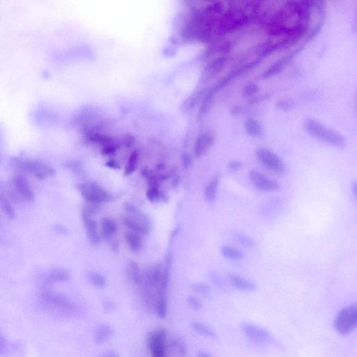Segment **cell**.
Segmentation results:
<instances>
[{
  "mask_svg": "<svg viewBox=\"0 0 357 357\" xmlns=\"http://www.w3.org/2000/svg\"><path fill=\"white\" fill-rule=\"evenodd\" d=\"M69 278L70 275L68 271L63 269H57L50 273V274L47 276L46 281L48 283H55V282L67 281Z\"/></svg>",
  "mask_w": 357,
  "mask_h": 357,
  "instance_id": "25",
  "label": "cell"
},
{
  "mask_svg": "<svg viewBox=\"0 0 357 357\" xmlns=\"http://www.w3.org/2000/svg\"><path fill=\"white\" fill-rule=\"evenodd\" d=\"M103 311L105 312L108 313L112 312L115 309V305L113 302H110V301H105L103 303Z\"/></svg>",
  "mask_w": 357,
  "mask_h": 357,
  "instance_id": "38",
  "label": "cell"
},
{
  "mask_svg": "<svg viewBox=\"0 0 357 357\" xmlns=\"http://www.w3.org/2000/svg\"><path fill=\"white\" fill-rule=\"evenodd\" d=\"M87 277L89 281L97 288H103L106 285V279L97 273L89 272Z\"/></svg>",
  "mask_w": 357,
  "mask_h": 357,
  "instance_id": "31",
  "label": "cell"
},
{
  "mask_svg": "<svg viewBox=\"0 0 357 357\" xmlns=\"http://www.w3.org/2000/svg\"><path fill=\"white\" fill-rule=\"evenodd\" d=\"M211 280H213V281L217 285H221L223 284V282H222L221 279H220L217 275L211 274Z\"/></svg>",
  "mask_w": 357,
  "mask_h": 357,
  "instance_id": "44",
  "label": "cell"
},
{
  "mask_svg": "<svg viewBox=\"0 0 357 357\" xmlns=\"http://www.w3.org/2000/svg\"><path fill=\"white\" fill-rule=\"evenodd\" d=\"M170 351L177 357H185L187 355V346L181 338L174 337L170 339Z\"/></svg>",
  "mask_w": 357,
  "mask_h": 357,
  "instance_id": "15",
  "label": "cell"
},
{
  "mask_svg": "<svg viewBox=\"0 0 357 357\" xmlns=\"http://www.w3.org/2000/svg\"><path fill=\"white\" fill-rule=\"evenodd\" d=\"M187 303L192 309L195 310V311H199L202 309V304L199 302V299H197L195 297H192V296L188 297V299H187Z\"/></svg>",
  "mask_w": 357,
  "mask_h": 357,
  "instance_id": "36",
  "label": "cell"
},
{
  "mask_svg": "<svg viewBox=\"0 0 357 357\" xmlns=\"http://www.w3.org/2000/svg\"><path fill=\"white\" fill-rule=\"evenodd\" d=\"M352 190H353V194H354V195L356 197L357 194V184L355 182L352 185Z\"/></svg>",
  "mask_w": 357,
  "mask_h": 357,
  "instance_id": "46",
  "label": "cell"
},
{
  "mask_svg": "<svg viewBox=\"0 0 357 357\" xmlns=\"http://www.w3.org/2000/svg\"><path fill=\"white\" fill-rule=\"evenodd\" d=\"M116 146L114 145L113 143H112V144L107 145L106 146H103L102 150H101V153H102L103 155H109L114 153V152L116 151Z\"/></svg>",
  "mask_w": 357,
  "mask_h": 357,
  "instance_id": "37",
  "label": "cell"
},
{
  "mask_svg": "<svg viewBox=\"0 0 357 357\" xmlns=\"http://www.w3.org/2000/svg\"><path fill=\"white\" fill-rule=\"evenodd\" d=\"M13 164L17 169L30 173L39 179H45L55 175V170L38 161L16 159L13 161Z\"/></svg>",
  "mask_w": 357,
  "mask_h": 357,
  "instance_id": "4",
  "label": "cell"
},
{
  "mask_svg": "<svg viewBox=\"0 0 357 357\" xmlns=\"http://www.w3.org/2000/svg\"><path fill=\"white\" fill-rule=\"evenodd\" d=\"M166 337L167 331L164 328L157 329L148 334L146 344L152 357H167Z\"/></svg>",
  "mask_w": 357,
  "mask_h": 357,
  "instance_id": "5",
  "label": "cell"
},
{
  "mask_svg": "<svg viewBox=\"0 0 357 357\" xmlns=\"http://www.w3.org/2000/svg\"><path fill=\"white\" fill-rule=\"evenodd\" d=\"M106 166H107V167L110 168V169H120V166H119V164H117V163L114 160L108 161V162H107L106 164Z\"/></svg>",
  "mask_w": 357,
  "mask_h": 357,
  "instance_id": "43",
  "label": "cell"
},
{
  "mask_svg": "<svg viewBox=\"0 0 357 357\" xmlns=\"http://www.w3.org/2000/svg\"><path fill=\"white\" fill-rule=\"evenodd\" d=\"M259 92L258 87L253 83L248 84L243 89V95L246 97H251Z\"/></svg>",
  "mask_w": 357,
  "mask_h": 357,
  "instance_id": "33",
  "label": "cell"
},
{
  "mask_svg": "<svg viewBox=\"0 0 357 357\" xmlns=\"http://www.w3.org/2000/svg\"><path fill=\"white\" fill-rule=\"evenodd\" d=\"M191 288L194 291L202 295H208L210 291L209 287L204 283H194L191 285Z\"/></svg>",
  "mask_w": 357,
  "mask_h": 357,
  "instance_id": "35",
  "label": "cell"
},
{
  "mask_svg": "<svg viewBox=\"0 0 357 357\" xmlns=\"http://www.w3.org/2000/svg\"><path fill=\"white\" fill-rule=\"evenodd\" d=\"M125 209L129 215L124 218V223L127 227L138 234L148 233L150 229L148 218L132 204H126Z\"/></svg>",
  "mask_w": 357,
  "mask_h": 357,
  "instance_id": "3",
  "label": "cell"
},
{
  "mask_svg": "<svg viewBox=\"0 0 357 357\" xmlns=\"http://www.w3.org/2000/svg\"><path fill=\"white\" fill-rule=\"evenodd\" d=\"M42 302L48 309H56L63 313H70L73 311L72 306L62 296L53 292H46L41 296Z\"/></svg>",
  "mask_w": 357,
  "mask_h": 357,
  "instance_id": "9",
  "label": "cell"
},
{
  "mask_svg": "<svg viewBox=\"0 0 357 357\" xmlns=\"http://www.w3.org/2000/svg\"><path fill=\"white\" fill-rule=\"evenodd\" d=\"M241 330L250 340L260 345H270L274 343V337L267 330L251 323H243Z\"/></svg>",
  "mask_w": 357,
  "mask_h": 357,
  "instance_id": "7",
  "label": "cell"
},
{
  "mask_svg": "<svg viewBox=\"0 0 357 357\" xmlns=\"http://www.w3.org/2000/svg\"><path fill=\"white\" fill-rule=\"evenodd\" d=\"M13 184L17 192L24 199L27 200H32L34 199V194L31 190L27 180L24 177L21 176H15L13 178Z\"/></svg>",
  "mask_w": 357,
  "mask_h": 357,
  "instance_id": "13",
  "label": "cell"
},
{
  "mask_svg": "<svg viewBox=\"0 0 357 357\" xmlns=\"http://www.w3.org/2000/svg\"><path fill=\"white\" fill-rule=\"evenodd\" d=\"M83 220L89 242L93 246H97L101 242L97 223L95 220L91 219L89 213L87 210H84L83 211Z\"/></svg>",
  "mask_w": 357,
  "mask_h": 357,
  "instance_id": "12",
  "label": "cell"
},
{
  "mask_svg": "<svg viewBox=\"0 0 357 357\" xmlns=\"http://www.w3.org/2000/svg\"><path fill=\"white\" fill-rule=\"evenodd\" d=\"M79 188L84 198L94 204L108 202L110 199V194L96 183H84L80 185Z\"/></svg>",
  "mask_w": 357,
  "mask_h": 357,
  "instance_id": "8",
  "label": "cell"
},
{
  "mask_svg": "<svg viewBox=\"0 0 357 357\" xmlns=\"http://www.w3.org/2000/svg\"><path fill=\"white\" fill-rule=\"evenodd\" d=\"M183 164L184 169H188L192 164V159L190 155H184L183 156Z\"/></svg>",
  "mask_w": 357,
  "mask_h": 357,
  "instance_id": "40",
  "label": "cell"
},
{
  "mask_svg": "<svg viewBox=\"0 0 357 357\" xmlns=\"http://www.w3.org/2000/svg\"><path fill=\"white\" fill-rule=\"evenodd\" d=\"M214 136L212 133L209 132V131H206V132L199 135L196 139L195 146H194L195 157L199 158V157L205 155L212 146L214 143Z\"/></svg>",
  "mask_w": 357,
  "mask_h": 357,
  "instance_id": "11",
  "label": "cell"
},
{
  "mask_svg": "<svg viewBox=\"0 0 357 357\" xmlns=\"http://www.w3.org/2000/svg\"><path fill=\"white\" fill-rule=\"evenodd\" d=\"M244 129L246 133L253 138H258L261 136L263 130L262 126L258 121L253 118H249L244 122Z\"/></svg>",
  "mask_w": 357,
  "mask_h": 357,
  "instance_id": "20",
  "label": "cell"
},
{
  "mask_svg": "<svg viewBox=\"0 0 357 357\" xmlns=\"http://www.w3.org/2000/svg\"><path fill=\"white\" fill-rule=\"evenodd\" d=\"M256 157L262 165L278 175L286 174L287 167L276 154L269 149L260 148L256 150Z\"/></svg>",
  "mask_w": 357,
  "mask_h": 357,
  "instance_id": "6",
  "label": "cell"
},
{
  "mask_svg": "<svg viewBox=\"0 0 357 357\" xmlns=\"http://www.w3.org/2000/svg\"><path fill=\"white\" fill-rule=\"evenodd\" d=\"M168 299L165 294H161L155 304V312L161 319H164L168 314Z\"/></svg>",
  "mask_w": 357,
  "mask_h": 357,
  "instance_id": "21",
  "label": "cell"
},
{
  "mask_svg": "<svg viewBox=\"0 0 357 357\" xmlns=\"http://www.w3.org/2000/svg\"><path fill=\"white\" fill-rule=\"evenodd\" d=\"M6 349V339L0 334V355H2Z\"/></svg>",
  "mask_w": 357,
  "mask_h": 357,
  "instance_id": "42",
  "label": "cell"
},
{
  "mask_svg": "<svg viewBox=\"0 0 357 357\" xmlns=\"http://www.w3.org/2000/svg\"><path fill=\"white\" fill-rule=\"evenodd\" d=\"M292 57V56L291 57H287L286 58L281 59V60L278 61L277 62L275 63L274 64L270 66L269 69L265 71L262 77L264 78H269L281 72L282 69L284 68L285 64L288 62L289 59Z\"/></svg>",
  "mask_w": 357,
  "mask_h": 357,
  "instance_id": "24",
  "label": "cell"
},
{
  "mask_svg": "<svg viewBox=\"0 0 357 357\" xmlns=\"http://www.w3.org/2000/svg\"><path fill=\"white\" fill-rule=\"evenodd\" d=\"M126 239L129 245L131 251L136 252L139 251L142 247L141 237L135 232H129L126 234Z\"/></svg>",
  "mask_w": 357,
  "mask_h": 357,
  "instance_id": "27",
  "label": "cell"
},
{
  "mask_svg": "<svg viewBox=\"0 0 357 357\" xmlns=\"http://www.w3.org/2000/svg\"><path fill=\"white\" fill-rule=\"evenodd\" d=\"M228 166L229 169L232 170V171H237L241 169L242 164H241V162H238V161H232V162L229 163Z\"/></svg>",
  "mask_w": 357,
  "mask_h": 357,
  "instance_id": "39",
  "label": "cell"
},
{
  "mask_svg": "<svg viewBox=\"0 0 357 357\" xmlns=\"http://www.w3.org/2000/svg\"><path fill=\"white\" fill-rule=\"evenodd\" d=\"M357 324V304H351L341 310L336 317L334 328L341 335H348L355 330Z\"/></svg>",
  "mask_w": 357,
  "mask_h": 357,
  "instance_id": "2",
  "label": "cell"
},
{
  "mask_svg": "<svg viewBox=\"0 0 357 357\" xmlns=\"http://www.w3.org/2000/svg\"><path fill=\"white\" fill-rule=\"evenodd\" d=\"M162 193L159 191L158 188L156 187H149L147 190V197L150 202H154L156 199L162 197Z\"/></svg>",
  "mask_w": 357,
  "mask_h": 357,
  "instance_id": "34",
  "label": "cell"
},
{
  "mask_svg": "<svg viewBox=\"0 0 357 357\" xmlns=\"http://www.w3.org/2000/svg\"><path fill=\"white\" fill-rule=\"evenodd\" d=\"M249 178L255 188L261 191H276L281 188L278 182L267 178L262 173L255 170L250 171Z\"/></svg>",
  "mask_w": 357,
  "mask_h": 357,
  "instance_id": "10",
  "label": "cell"
},
{
  "mask_svg": "<svg viewBox=\"0 0 357 357\" xmlns=\"http://www.w3.org/2000/svg\"><path fill=\"white\" fill-rule=\"evenodd\" d=\"M202 95V91H199V92H196L195 94L189 96L188 99L185 100L183 105H182V110L183 111H190V110L193 109Z\"/></svg>",
  "mask_w": 357,
  "mask_h": 357,
  "instance_id": "26",
  "label": "cell"
},
{
  "mask_svg": "<svg viewBox=\"0 0 357 357\" xmlns=\"http://www.w3.org/2000/svg\"><path fill=\"white\" fill-rule=\"evenodd\" d=\"M104 357H118L115 353H112V352H108V353H107L106 355H105Z\"/></svg>",
  "mask_w": 357,
  "mask_h": 357,
  "instance_id": "47",
  "label": "cell"
},
{
  "mask_svg": "<svg viewBox=\"0 0 357 357\" xmlns=\"http://www.w3.org/2000/svg\"><path fill=\"white\" fill-rule=\"evenodd\" d=\"M225 63H226V59L225 57H219V58L212 61L209 65L206 66L205 72H204L206 78H211V77L218 74L223 69Z\"/></svg>",
  "mask_w": 357,
  "mask_h": 357,
  "instance_id": "19",
  "label": "cell"
},
{
  "mask_svg": "<svg viewBox=\"0 0 357 357\" xmlns=\"http://www.w3.org/2000/svg\"><path fill=\"white\" fill-rule=\"evenodd\" d=\"M219 181L220 177L218 176H215L204 188V197H205V199L208 202L213 203L216 199Z\"/></svg>",
  "mask_w": 357,
  "mask_h": 357,
  "instance_id": "18",
  "label": "cell"
},
{
  "mask_svg": "<svg viewBox=\"0 0 357 357\" xmlns=\"http://www.w3.org/2000/svg\"><path fill=\"white\" fill-rule=\"evenodd\" d=\"M308 133L317 140L336 148H344L346 139L339 133L331 130L323 124L313 120H307L304 123Z\"/></svg>",
  "mask_w": 357,
  "mask_h": 357,
  "instance_id": "1",
  "label": "cell"
},
{
  "mask_svg": "<svg viewBox=\"0 0 357 357\" xmlns=\"http://www.w3.org/2000/svg\"><path fill=\"white\" fill-rule=\"evenodd\" d=\"M128 274L129 278L135 284L139 285L141 282V273L137 264L135 262H130L128 265Z\"/></svg>",
  "mask_w": 357,
  "mask_h": 357,
  "instance_id": "28",
  "label": "cell"
},
{
  "mask_svg": "<svg viewBox=\"0 0 357 357\" xmlns=\"http://www.w3.org/2000/svg\"><path fill=\"white\" fill-rule=\"evenodd\" d=\"M191 326L195 332L203 337L209 338V339H215L216 337V334L215 333L214 331L200 322L192 321Z\"/></svg>",
  "mask_w": 357,
  "mask_h": 357,
  "instance_id": "23",
  "label": "cell"
},
{
  "mask_svg": "<svg viewBox=\"0 0 357 357\" xmlns=\"http://www.w3.org/2000/svg\"><path fill=\"white\" fill-rule=\"evenodd\" d=\"M220 252L223 257L231 260H240L244 258V253L237 248L230 246H223L220 248Z\"/></svg>",
  "mask_w": 357,
  "mask_h": 357,
  "instance_id": "22",
  "label": "cell"
},
{
  "mask_svg": "<svg viewBox=\"0 0 357 357\" xmlns=\"http://www.w3.org/2000/svg\"><path fill=\"white\" fill-rule=\"evenodd\" d=\"M197 355H198V357H211V355L204 351H199Z\"/></svg>",
  "mask_w": 357,
  "mask_h": 357,
  "instance_id": "45",
  "label": "cell"
},
{
  "mask_svg": "<svg viewBox=\"0 0 357 357\" xmlns=\"http://www.w3.org/2000/svg\"><path fill=\"white\" fill-rule=\"evenodd\" d=\"M0 208L5 215L9 218H13L15 216V211L13 206L10 201L5 197L3 194L0 195Z\"/></svg>",
  "mask_w": 357,
  "mask_h": 357,
  "instance_id": "29",
  "label": "cell"
},
{
  "mask_svg": "<svg viewBox=\"0 0 357 357\" xmlns=\"http://www.w3.org/2000/svg\"><path fill=\"white\" fill-rule=\"evenodd\" d=\"M230 281L232 286L240 291L251 292L255 291L257 289L255 283L240 276H231Z\"/></svg>",
  "mask_w": 357,
  "mask_h": 357,
  "instance_id": "16",
  "label": "cell"
},
{
  "mask_svg": "<svg viewBox=\"0 0 357 357\" xmlns=\"http://www.w3.org/2000/svg\"><path fill=\"white\" fill-rule=\"evenodd\" d=\"M138 159V154L137 152L134 151L132 152L129 158V162L126 167L125 171H124V176H129L134 172L136 169V164H137Z\"/></svg>",
  "mask_w": 357,
  "mask_h": 357,
  "instance_id": "30",
  "label": "cell"
},
{
  "mask_svg": "<svg viewBox=\"0 0 357 357\" xmlns=\"http://www.w3.org/2000/svg\"><path fill=\"white\" fill-rule=\"evenodd\" d=\"M235 238L238 242L248 248L255 247V241L251 237L246 234L238 233L235 234Z\"/></svg>",
  "mask_w": 357,
  "mask_h": 357,
  "instance_id": "32",
  "label": "cell"
},
{
  "mask_svg": "<svg viewBox=\"0 0 357 357\" xmlns=\"http://www.w3.org/2000/svg\"><path fill=\"white\" fill-rule=\"evenodd\" d=\"M101 235L105 240L113 239L117 232L116 223L113 220L104 218L101 221Z\"/></svg>",
  "mask_w": 357,
  "mask_h": 357,
  "instance_id": "17",
  "label": "cell"
},
{
  "mask_svg": "<svg viewBox=\"0 0 357 357\" xmlns=\"http://www.w3.org/2000/svg\"><path fill=\"white\" fill-rule=\"evenodd\" d=\"M113 329L110 325L106 324L100 325L94 334V342L97 345L104 344L113 337Z\"/></svg>",
  "mask_w": 357,
  "mask_h": 357,
  "instance_id": "14",
  "label": "cell"
},
{
  "mask_svg": "<svg viewBox=\"0 0 357 357\" xmlns=\"http://www.w3.org/2000/svg\"><path fill=\"white\" fill-rule=\"evenodd\" d=\"M321 27L322 24H318V25H317L316 27H315V29H313L312 31H311V34H309V38H308L307 41H311V40H312L313 38L316 37L317 34L319 33L320 29H321Z\"/></svg>",
  "mask_w": 357,
  "mask_h": 357,
  "instance_id": "41",
  "label": "cell"
}]
</instances>
